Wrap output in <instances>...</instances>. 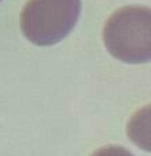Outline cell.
I'll use <instances>...</instances> for the list:
<instances>
[{
  "label": "cell",
  "instance_id": "1",
  "mask_svg": "<svg viewBox=\"0 0 151 156\" xmlns=\"http://www.w3.org/2000/svg\"><path fill=\"white\" fill-rule=\"evenodd\" d=\"M103 40L109 53L129 64L151 58V11L146 6H126L107 20Z\"/></svg>",
  "mask_w": 151,
  "mask_h": 156
},
{
  "label": "cell",
  "instance_id": "3",
  "mask_svg": "<svg viewBox=\"0 0 151 156\" xmlns=\"http://www.w3.org/2000/svg\"><path fill=\"white\" fill-rule=\"evenodd\" d=\"M92 156H133L128 149H125L122 147H117V145H110V147H105L98 149Z\"/></svg>",
  "mask_w": 151,
  "mask_h": 156
},
{
  "label": "cell",
  "instance_id": "4",
  "mask_svg": "<svg viewBox=\"0 0 151 156\" xmlns=\"http://www.w3.org/2000/svg\"><path fill=\"white\" fill-rule=\"evenodd\" d=\"M0 2H2V0H0Z\"/></svg>",
  "mask_w": 151,
  "mask_h": 156
},
{
  "label": "cell",
  "instance_id": "2",
  "mask_svg": "<svg viewBox=\"0 0 151 156\" xmlns=\"http://www.w3.org/2000/svg\"><path fill=\"white\" fill-rule=\"evenodd\" d=\"M81 12V0H29L21 14V29L37 46H52L66 37Z\"/></svg>",
  "mask_w": 151,
  "mask_h": 156
}]
</instances>
